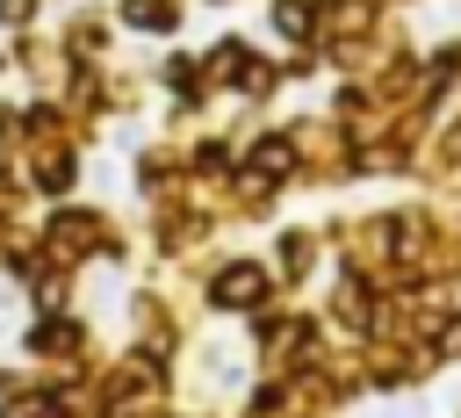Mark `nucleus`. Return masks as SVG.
Instances as JSON below:
<instances>
[{"label": "nucleus", "mask_w": 461, "mask_h": 418, "mask_svg": "<svg viewBox=\"0 0 461 418\" xmlns=\"http://www.w3.org/2000/svg\"><path fill=\"white\" fill-rule=\"evenodd\" d=\"M288 159H295V151H288L281 137H267V144L252 151V166H259V173H288Z\"/></svg>", "instance_id": "f03ea898"}, {"label": "nucleus", "mask_w": 461, "mask_h": 418, "mask_svg": "<svg viewBox=\"0 0 461 418\" xmlns=\"http://www.w3.org/2000/svg\"><path fill=\"white\" fill-rule=\"evenodd\" d=\"M274 22H281L288 36H303V29H310V7H295V0H281V7H274Z\"/></svg>", "instance_id": "20e7f679"}, {"label": "nucleus", "mask_w": 461, "mask_h": 418, "mask_svg": "<svg viewBox=\"0 0 461 418\" xmlns=\"http://www.w3.org/2000/svg\"><path fill=\"white\" fill-rule=\"evenodd\" d=\"M130 22H137V29H166L173 7H166V0H130Z\"/></svg>", "instance_id": "7ed1b4c3"}, {"label": "nucleus", "mask_w": 461, "mask_h": 418, "mask_svg": "<svg viewBox=\"0 0 461 418\" xmlns=\"http://www.w3.org/2000/svg\"><path fill=\"white\" fill-rule=\"evenodd\" d=\"M259 295H267V274H259V267H223V274H216V303L245 310V303H259Z\"/></svg>", "instance_id": "f257e3e1"}]
</instances>
